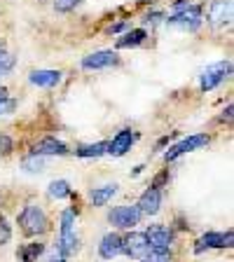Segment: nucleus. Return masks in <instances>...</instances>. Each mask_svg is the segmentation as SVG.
<instances>
[{
  "mask_svg": "<svg viewBox=\"0 0 234 262\" xmlns=\"http://www.w3.org/2000/svg\"><path fill=\"white\" fill-rule=\"evenodd\" d=\"M120 63V56L113 49H103V52H94V54L82 59V68L84 71H103V68H113Z\"/></svg>",
  "mask_w": 234,
  "mask_h": 262,
  "instance_id": "6",
  "label": "nucleus"
},
{
  "mask_svg": "<svg viewBox=\"0 0 234 262\" xmlns=\"http://www.w3.org/2000/svg\"><path fill=\"white\" fill-rule=\"evenodd\" d=\"M204 145H208V136H206V134H197V136L185 138V141L176 143L171 150H166L164 159H166V162H174V159H178L180 155L192 152V150H199V147H204Z\"/></svg>",
  "mask_w": 234,
  "mask_h": 262,
  "instance_id": "8",
  "label": "nucleus"
},
{
  "mask_svg": "<svg viewBox=\"0 0 234 262\" xmlns=\"http://www.w3.org/2000/svg\"><path fill=\"white\" fill-rule=\"evenodd\" d=\"M145 28H134V31H129V33H124L117 42H115V47L117 49H129V47H138V45L145 40Z\"/></svg>",
  "mask_w": 234,
  "mask_h": 262,
  "instance_id": "17",
  "label": "nucleus"
},
{
  "mask_svg": "<svg viewBox=\"0 0 234 262\" xmlns=\"http://www.w3.org/2000/svg\"><path fill=\"white\" fill-rule=\"evenodd\" d=\"M166 24L174 28H183V31H195L202 24V7L199 5H187L183 10H178L174 16L166 19Z\"/></svg>",
  "mask_w": 234,
  "mask_h": 262,
  "instance_id": "3",
  "label": "nucleus"
},
{
  "mask_svg": "<svg viewBox=\"0 0 234 262\" xmlns=\"http://www.w3.org/2000/svg\"><path fill=\"white\" fill-rule=\"evenodd\" d=\"M122 28H124V24H115V26H110L108 31L110 33H117V31H122Z\"/></svg>",
  "mask_w": 234,
  "mask_h": 262,
  "instance_id": "30",
  "label": "nucleus"
},
{
  "mask_svg": "<svg viewBox=\"0 0 234 262\" xmlns=\"http://www.w3.org/2000/svg\"><path fill=\"white\" fill-rule=\"evenodd\" d=\"M42 251H45V244H26L19 248L16 257L22 262H35L40 255H42Z\"/></svg>",
  "mask_w": 234,
  "mask_h": 262,
  "instance_id": "19",
  "label": "nucleus"
},
{
  "mask_svg": "<svg viewBox=\"0 0 234 262\" xmlns=\"http://www.w3.org/2000/svg\"><path fill=\"white\" fill-rule=\"evenodd\" d=\"M28 82L35 87H56L61 82V73L59 71H33L28 75Z\"/></svg>",
  "mask_w": 234,
  "mask_h": 262,
  "instance_id": "16",
  "label": "nucleus"
},
{
  "mask_svg": "<svg viewBox=\"0 0 234 262\" xmlns=\"http://www.w3.org/2000/svg\"><path fill=\"white\" fill-rule=\"evenodd\" d=\"M169 260H171L169 251H153V248H150V253L145 255L143 262H169Z\"/></svg>",
  "mask_w": 234,
  "mask_h": 262,
  "instance_id": "24",
  "label": "nucleus"
},
{
  "mask_svg": "<svg viewBox=\"0 0 234 262\" xmlns=\"http://www.w3.org/2000/svg\"><path fill=\"white\" fill-rule=\"evenodd\" d=\"M159 206H162V192H159V187L150 185L138 199V211L145 213V215H155L159 211Z\"/></svg>",
  "mask_w": 234,
  "mask_h": 262,
  "instance_id": "12",
  "label": "nucleus"
},
{
  "mask_svg": "<svg viewBox=\"0 0 234 262\" xmlns=\"http://www.w3.org/2000/svg\"><path fill=\"white\" fill-rule=\"evenodd\" d=\"M49 196H54V199H66V196H71V185H68V180H52V183H49Z\"/></svg>",
  "mask_w": 234,
  "mask_h": 262,
  "instance_id": "21",
  "label": "nucleus"
},
{
  "mask_svg": "<svg viewBox=\"0 0 234 262\" xmlns=\"http://www.w3.org/2000/svg\"><path fill=\"white\" fill-rule=\"evenodd\" d=\"M145 239L153 251H169L171 241H174V232L164 225H150L145 232Z\"/></svg>",
  "mask_w": 234,
  "mask_h": 262,
  "instance_id": "10",
  "label": "nucleus"
},
{
  "mask_svg": "<svg viewBox=\"0 0 234 262\" xmlns=\"http://www.w3.org/2000/svg\"><path fill=\"white\" fill-rule=\"evenodd\" d=\"M12 68H14V56L7 54L5 49L0 47V77H5Z\"/></svg>",
  "mask_w": 234,
  "mask_h": 262,
  "instance_id": "22",
  "label": "nucleus"
},
{
  "mask_svg": "<svg viewBox=\"0 0 234 262\" xmlns=\"http://www.w3.org/2000/svg\"><path fill=\"white\" fill-rule=\"evenodd\" d=\"M73 223H75V213L73 211H63L61 213V239H59V255L68 257L75 253L77 248V236L73 232Z\"/></svg>",
  "mask_w": 234,
  "mask_h": 262,
  "instance_id": "2",
  "label": "nucleus"
},
{
  "mask_svg": "<svg viewBox=\"0 0 234 262\" xmlns=\"http://www.w3.org/2000/svg\"><path fill=\"white\" fill-rule=\"evenodd\" d=\"M134 141H136V136H134L129 129H122L120 134L108 143V150H105V152H110L113 157H122L126 150H131V143Z\"/></svg>",
  "mask_w": 234,
  "mask_h": 262,
  "instance_id": "14",
  "label": "nucleus"
},
{
  "mask_svg": "<svg viewBox=\"0 0 234 262\" xmlns=\"http://www.w3.org/2000/svg\"><path fill=\"white\" fill-rule=\"evenodd\" d=\"M33 155H38V157H45V155H68V147H66V143L47 136L33 145Z\"/></svg>",
  "mask_w": 234,
  "mask_h": 262,
  "instance_id": "15",
  "label": "nucleus"
},
{
  "mask_svg": "<svg viewBox=\"0 0 234 262\" xmlns=\"http://www.w3.org/2000/svg\"><path fill=\"white\" fill-rule=\"evenodd\" d=\"M122 253V236L117 234V232H110V234H105L103 239H101V244H98V255L103 257V260H113V257H117Z\"/></svg>",
  "mask_w": 234,
  "mask_h": 262,
  "instance_id": "13",
  "label": "nucleus"
},
{
  "mask_svg": "<svg viewBox=\"0 0 234 262\" xmlns=\"http://www.w3.org/2000/svg\"><path fill=\"white\" fill-rule=\"evenodd\" d=\"M108 150V143H94V145H82V147H77V157H82V159H89V157H101V155Z\"/></svg>",
  "mask_w": 234,
  "mask_h": 262,
  "instance_id": "20",
  "label": "nucleus"
},
{
  "mask_svg": "<svg viewBox=\"0 0 234 262\" xmlns=\"http://www.w3.org/2000/svg\"><path fill=\"white\" fill-rule=\"evenodd\" d=\"M117 194V185H103V187H94L92 190V204L94 206H105V204Z\"/></svg>",
  "mask_w": 234,
  "mask_h": 262,
  "instance_id": "18",
  "label": "nucleus"
},
{
  "mask_svg": "<svg viewBox=\"0 0 234 262\" xmlns=\"http://www.w3.org/2000/svg\"><path fill=\"white\" fill-rule=\"evenodd\" d=\"M166 178H169V173H166V171H164V173H159V176H157V178H155L153 187H159V185H162V183H164V180H166Z\"/></svg>",
  "mask_w": 234,
  "mask_h": 262,
  "instance_id": "29",
  "label": "nucleus"
},
{
  "mask_svg": "<svg viewBox=\"0 0 234 262\" xmlns=\"http://www.w3.org/2000/svg\"><path fill=\"white\" fill-rule=\"evenodd\" d=\"M47 262H63V257H61V255H59V257H49Z\"/></svg>",
  "mask_w": 234,
  "mask_h": 262,
  "instance_id": "32",
  "label": "nucleus"
},
{
  "mask_svg": "<svg viewBox=\"0 0 234 262\" xmlns=\"http://www.w3.org/2000/svg\"><path fill=\"white\" fill-rule=\"evenodd\" d=\"M10 105H14L12 101H7V89L5 87H0V113L5 108H10Z\"/></svg>",
  "mask_w": 234,
  "mask_h": 262,
  "instance_id": "28",
  "label": "nucleus"
},
{
  "mask_svg": "<svg viewBox=\"0 0 234 262\" xmlns=\"http://www.w3.org/2000/svg\"><path fill=\"white\" fill-rule=\"evenodd\" d=\"M19 225H22V232L26 236H38L42 234V232H47L49 227V220L47 215H45V211L40 206H26L22 211V215H19Z\"/></svg>",
  "mask_w": 234,
  "mask_h": 262,
  "instance_id": "1",
  "label": "nucleus"
},
{
  "mask_svg": "<svg viewBox=\"0 0 234 262\" xmlns=\"http://www.w3.org/2000/svg\"><path fill=\"white\" fill-rule=\"evenodd\" d=\"M10 236H12V229H10V225H7L5 220H0V246H3V244H7V241H10Z\"/></svg>",
  "mask_w": 234,
  "mask_h": 262,
  "instance_id": "26",
  "label": "nucleus"
},
{
  "mask_svg": "<svg viewBox=\"0 0 234 262\" xmlns=\"http://www.w3.org/2000/svg\"><path fill=\"white\" fill-rule=\"evenodd\" d=\"M0 220H3V215H0Z\"/></svg>",
  "mask_w": 234,
  "mask_h": 262,
  "instance_id": "33",
  "label": "nucleus"
},
{
  "mask_svg": "<svg viewBox=\"0 0 234 262\" xmlns=\"http://www.w3.org/2000/svg\"><path fill=\"white\" fill-rule=\"evenodd\" d=\"M232 19V0H213L208 7V24L216 28L229 24Z\"/></svg>",
  "mask_w": 234,
  "mask_h": 262,
  "instance_id": "11",
  "label": "nucleus"
},
{
  "mask_svg": "<svg viewBox=\"0 0 234 262\" xmlns=\"http://www.w3.org/2000/svg\"><path fill=\"white\" fill-rule=\"evenodd\" d=\"M12 152V138L0 134V155H10Z\"/></svg>",
  "mask_w": 234,
  "mask_h": 262,
  "instance_id": "27",
  "label": "nucleus"
},
{
  "mask_svg": "<svg viewBox=\"0 0 234 262\" xmlns=\"http://www.w3.org/2000/svg\"><path fill=\"white\" fill-rule=\"evenodd\" d=\"M143 213L138 211V206H117L113 208V211L108 213V220L115 225V227H134V225H138V220H141Z\"/></svg>",
  "mask_w": 234,
  "mask_h": 262,
  "instance_id": "7",
  "label": "nucleus"
},
{
  "mask_svg": "<svg viewBox=\"0 0 234 262\" xmlns=\"http://www.w3.org/2000/svg\"><path fill=\"white\" fill-rule=\"evenodd\" d=\"M80 3H82V0H56V3H54V10L56 12H71V10H75Z\"/></svg>",
  "mask_w": 234,
  "mask_h": 262,
  "instance_id": "25",
  "label": "nucleus"
},
{
  "mask_svg": "<svg viewBox=\"0 0 234 262\" xmlns=\"http://www.w3.org/2000/svg\"><path fill=\"white\" fill-rule=\"evenodd\" d=\"M122 253H126L134 260H145V255L150 253V244H147L145 234L141 232H134L129 236H122Z\"/></svg>",
  "mask_w": 234,
  "mask_h": 262,
  "instance_id": "5",
  "label": "nucleus"
},
{
  "mask_svg": "<svg viewBox=\"0 0 234 262\" xmlns=\"http://www.w3.org/2000/svg\"><path fill=\"white\" fill-rule=\"evenodd\" d=\"M223 117H227V122H232V105H227V110H225Z\"/></svg>",
  "mask_w": 234,
  "mask_h": 262,
  "instance_id": "31",
  "label": "nucleus"
},
{
  "mask_svg": "<svg viewBox=\"0 0 234 262\" xmlns=\"http://www.w3.org/2000/svg\"><path fill=\"white\" fill-rule=\"evenodd\" d=\"M229 73H232V63H229V61H218V63H213V66H208V68H204V73H202V89H204V92L216 89L220 82L229 75Z\"/></svg>",
  "mask_w": 234,
  "mask_h": 262,
  "instance_id": "4",
  "label": "nucleus"
},
{
  "mask_svg": "<svg viewBox=\"0 0 234 262\" xmlns=\"http://www.w3.org/2000/svg\"><path fill=\"white\" fill-rule=\"evenodd\" d=\"M24 169H26L28 173H40V171L45 169V162L38 157V155H33V157L24 159Z\"/></svg>",
  "mask_w": 234,
  "mask_h": 262,
  "instance_id": "23",
  "label": "nucleus"
},
{
  "mask_svg": "<svg viewBox=\"0 0 234 262\" xmlns=\"http://www.w3.org/2000/svg\"><path fill=\"white\" fill-rule=\"evenodd\" d=\"M232 239H234L232 229H227L225 234L223 232H208V234H204L202 239L197 241L195 253L199 255V253L208 251V248H229V246H232Z\"/></svg>",
  "mask_w": 234,
  "mask_h": 262,
  "instance_id": "9",
  "label": "nucleus"
}]
</instances>
